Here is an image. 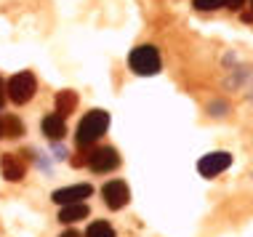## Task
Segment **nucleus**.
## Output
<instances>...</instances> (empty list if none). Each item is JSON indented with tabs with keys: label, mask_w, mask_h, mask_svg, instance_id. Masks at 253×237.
Wrapping results in <instances>:
<instances>
[{
	"label": "nucleus",
	"mask_w": 253,
	"mask_h": 237,
	"mask_svg": "<svg viewBox=\"0 0 253 237\" xmlns=\"http://www.w3.org/2000/svg\"><path fill=\"white\" fill-rule=\"evenodd\" d=\"M248 80H253V67H237L235 70V78L229 80V88H235V85H243V83H248Z\"/></svg>",
	"instance_id": "obj_14"
},
{
	"label": "nucleus",
	"mask_w": 253,
	"mask_h": 237,
	"mask_svg": "<svg viewBox=\"0 0 253 237\" xmlns=\"http://www.w3.org/2000/svg\"><path fill=\"white\" fill-rule=\"evenodd\" d=\"M59 237H80V232L78 229H67V232H61Z\"/></svg>",
	"instance_id": "obj_20"
},
{
	"label": "nucleus",
	"mask_w": 253,
	"mask_h": 237,
	"mask_svg": "<svg viewBox=\"0 0 253 237\" xmlns=\"http://www.w3.org/2000/svg\"><path fill=\"white\" fill-rule=\"evenodd\" d=\"M109 128V112L107 110H91L83 120L78 123V133H75V141H78L80 150H88L107 133Z\"/></svg>",
	"instance_id": "obj_1"
},
{
	"label": "nucleus",
	"mask_w": 253,
	"mask_h": 237,
	"mask_svg": "<svg viewBox=\"0 0 253 237\" xmlns=\"http://www.w3.org/2000/svg\"><path fill=\"white\" fill-rule=\"evenodd\" d=\"M0 104H3V85H0Z\"/></svg>",
	"instance_id": "obj_22"
},
{
	"label": "nucleus",
	"mask_w": 253,
	"mask_h": 237,
	"mask_svg": "<svg viewBox=\"0 0 253 237\" xmlns=\"http://www.w3.org/2000/svg\"><path fill=\"white\" fill-rule=\"evenodd\" d=\"M93 195L91 184H70V187H59L51 192V200L56 205H75V202H85V198Z\"/></svg>",
	"instance_id": "obj_7"
},
{
	"label": "nucleus",
	"mask_w": 253,
	"mask_h": 237,
	"mask_svg": "<svg viewBox=\"0 0 253 237\" xmlns=\"http://www.w3.org/2000/svg\"><path fill=\"white\" fill-rule=\"evenodd\" d=\"M101 198H104V205L109 211H120V208H126L128 200H131V189H128L126 181L112 179L101 187Z\"/></svg>",
	"instance_id": "obj_5"
},
{
	"label": "nucleus",
	"mask_w": 253,
	"mask_h": 237,
	"mask_svg": "<svg viewBox=\"0 0 253 237\" xmlns=\"http://www.w3.org/2000/svg\"><path fill=\"white\" fill-rule=\"evenodd\" d=\"M229 165H232L229 152H208L197 160V171H200V176H205V179H213V176L224 173Z\"/></svg>",
	"instance_id": "obj_6"
},
{
	"label": "nucleus",
	"mask_w": 253,
	"mask_h": 237,
	"mask_svg": "<svg viewBox=\"0 0 253 237\" xmlns=\"http://www.w3.org/2000/svg\"><path fill=\"white\" fill-rule=\"evenodd\" d=\"M5 91H8V99L13 101V104H27L38 91V80L30 70L16 72V75L8 80V88H5Z\"/></svg>",
	"instance_id": "obj_3"
},
{
	"label": "nucleus",
	"mask_w": 253,
	"mask_h": 237,
	"mask_svg": "<svg viewBox=\"0 0 253 237\" xmlns=\"http://www.w3.org/2000/svg\"><path fill=\"white\" fill-rule=\"evenodd\" d=\"M85 237H115V229L109 221H93V224L85 229Z\"/></svg>",
	"instance_id": "obj_13"
},
{
	"label": "nucleus",
	"mask_w": 253,
	"mask_h": 237,
	"mask_svg": "<svg viewBox=\"0 0 253 237\" xmlns=\"http://www.w3.org/2000/svg\"><path fill=\"white\" fill-rule=\"evenodd\" d=\"M243 22H245V24H253V11H248V13H243Z\"/></svg>",
	"instance_id": "obj_21"
},
{
	"label": "nucleus",
	"mask_w": 253,
	"mask_h": 237,
	"mask_svg": "<svg viewBox=\"0 0 253 237\" xmlns=\"http://www.w3.org/2000/svg\"><path fill=\"white\" fill-rule=\"evenodd\" d=\"M88 168L93 173H109V171H118L120 165V155L115 147H96V150L88 152Z\"/></svg>",
	"instance_id": "obj_4"
},
{
	"label": "nucleus",
	"mask_w": 253,
	"mask_h": 237,
	"mask_svg": "<svg viewBox=\"0 0 253 237\" xmlns=\"http://www.w3.org/2000/svg\"><path fill=\"white\" fill-rule=\"evenodd\" d=\"M128 67L141 78H152L160 72V51L155 45H136L128 56Z\"/></svg>",
	"instance_id": "obj_2"
},
{
	"label": "nucleus",
	"mask_w": 253,
	"mask_h": 237,
	"mask_svg": "<svg viewBox=\"0 0 253 237\" xmlns=\"http://www.w3.org/2000/svg\"><path fill=\"white\" fill-rule=\"evenodd\" d=\"M35 162H38V168H40V171L51 173V162L45 160V158H43V155H40V152H38V158H35Z\"/></svg>",
	"instance_id": "obj_18"
},
{
	"label": "nucleus",
	"mask_w": 253,
	"mask_h": 237,
	"mask_svg": "<svg viewBox=\"0 0 253 237\" xmlns=\"http://www.w3.org/2000/svg\"><path fill=\"white\" fill-rule=\"evenodd\" d=\"M0 173H3L5 181H22L24 173H27V162L22 155H13V152H5L0 158Z\"/></svg>",
	"instance_id": "obj_8"
},
{
	"label": "nucleus",
	"mask_w": 253,
	"mask_h": 237,
	"mask_svg": "<svg viewBox=\"0 0 253 237\" xmlns=\"http://www.w3.org/2000/svg\"><path fill=\"white\" fill-rule=\"evenodd\" d=\"M67 155L70 152H67V147L61 141H51V158L53 160H67Z\"/></svg>",
	"instance_id": "obj_17"
},
{
	"label": "nucleus",
	"mask_w": 253,
	"mask_h": 237,
	"mask_svg": "<svg viewBox=\"0 0 253 237\" xmlns=\"http://www.w3.org/2000/svg\"><path fill=\"white\" fill-rule=\"evenodd\" d=\"M56 219L61 221V224H75V221H80V219H88V205H85V202H75V205H61Z\"/></svg>",
	"instance_id": "obj_11"
},
{
	"label": "nucleus",
	"mask_w": 253,
	"mask_h": 237,
	"mask_svg": "<svg viewBox=\"0 0 253 237\" xmlns=\"http://www.w3.org/2000/svg\"><path fill=\"white\" fill-rule=\"evenodd\" d=\"M251 101H253V93H251Z\"/></svg>",
	"instance_id": "obj_23"
},
{
	"label": "nucleus",
	"mask_w": 253,
	"mask_h": 237,
	"mask_svg": "<svg viewBox=\"0 0 253 237\" xmlns=\"http://www.w3.org/2000/svg\"><path fill=\"white\" fill-rule=\"evenodd\" d=\"M243 3H245V0H224V5H227V8H232V11H240Z\"/></svg>",
	"instance_id": "obj_19"
},
{
	"label": "nucleus",
	"mask_w": 253,
	"mask_h": 237,
	"mask_svg": "<svg viewBox=\"0 0 253 237\" xmlns=\"http://www.w3.org/2000/svg\"><path fill=\"white\" fill-rule=\"evenodd\" d=\"M53 107H56V115H59V118L72 115L75 107H78V93L70 91V88H67V91H59L56 99H53Z\"/></svg>",
	"instance_id": "obj_10"
},
{
	"label": "nucleus",
	"mask_w": 253,
	"mask_h": 237,
	"mask_svg": "<svg viewBox=\"0 0 253 237\" xmlns=\"http://www.w3.org/2000/svg\"><path fill=\"white\" fill-rule=\"evenodd\" d=\"M0 133L8 139H19L24 133V123L16 115H5V118H0Z\"/></svg>",
	"instance_id": "obj_12"
},
{
	"label": "nucleus",
	"mask_w": 253,
	"mask_h": 237,
	"mask_svg": "<svg viewBox=\"0 0 253 237\" xmlns=\"http://www.w3.org/2000/svg\"><path fill=\"white\" fill-rule=\"evenodd\" d=\"M40 125H43V133H45L51 141H61V139H64V133H67L64 118H59V115H45Z\"/></svg>",
	"instance_id": "obj_9"
},
{
	"label": "nucleus",
	"mask_w": 253,
	"mask_h": 237,
	"mask_svg": "<svg viewBox=\"0 0 253 237\" xmlns=\"http://www.w3.org/2000/svg\"><path fill=\"white\" fill-rule=\"evenodd\" d=\"M221 5H224V0H195L197 11H216V8H221Z\"/></svg>",
	"instance_id": "obj_16"
},
{
	"label": "nucleus",
	"mask_w": 253,
	"mask_h": 237,
	"mask_svg": "<svg viewBox=\"0 0 253 237\" xmlns=\"http://www.w3.org/2000/svg\"><path fill=\"white\" fill-rule=\"evenodd\" d=\"M227 112H229V104L224 99H216V101H211V104H208V115H211V118H224Z\"/></svg>",
	"instance_id": "obj_15"
}]
</instances>
